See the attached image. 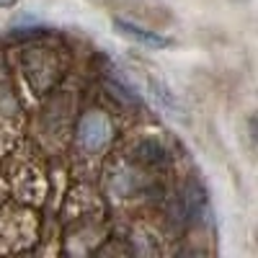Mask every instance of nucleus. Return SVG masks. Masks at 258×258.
<instances>
[{
	"mask_svg": "<svg viewBox=\"0 0 258 258\" xmlns=\"http://www.w3.org/2000/svg\"><path fill=\"white\" fill-rule=\"evenodd\" d=\"M8 235H13L11 253L26 250V245L36 238V214L24 207H6L0 212V250H3Z\"/></svg>",
	"mask_w": 258,
	"mask_h": 258,
	"instance_id": "nucleus-3",
	"label": "nucleus"
},
{
	"mask_svg": "<svg viewBox=\"0 0 258 258\" xmlns=\"http://www.w3.org/2000/svg\"><path fill=\"white\" fill-rule=\"evenodd\" d=\"M170 160H173V155L168 153V147L153 137H142L132 147V163L145 170H160V168L170 165Z\"/></svg>",
	"mask_w": 258,
	"mask_h": 258,
	"instance_id": "nucleus-4",
	"label": "nucleus"
},
{
	"mask_svg": "<svg viewBox=\"0 0 258 258\" xmlns=\"http://www.w3.org/2000/svg\"><path fill=\"white\" fill-rule=\"evenodd\" d=\"M114 140V121L103 109H88L83 111L75 132H73V145L80 158H96L101 155Z\"/></svg>",
	"mask_w": 258,
	"mask_h": 258,
	"instance_id": "nucleus-1",
	"label": "nucleus"
},
{
	"mask_svg": "<svg viewBox=\"0 0 258 258\" xmlns=\"http://www.w3.org/2000/svg\"><path fill=\"white\" fill-rule=\"evenodd\" d=\"M103 88L109 91L119 103H124V106H137V109H142V96L137 93V88H135V85L129 83L116 68L103 70Z\"/></svg>",
	"mask_w": 258,
	"mask_h": 258,
	"instance_id": "nucleus-6",
	"label": "nucleus"
},
{
	"mask_svg": "<svg viewBox=\"0 0 258 258\" xmlns=\"http://www.w3.org/2000/svg\"><path fill=\"white\" fill-rule=\"evenodd\" d=\"M150 88L155 91V96H158V98H160V101H163V103L168 106V109H173V111L178 109V101H176L173 96H170V91L165 88L163 83H158V80H150Z\"/></svg>",
	"mask_w": 258,
	"mask_h": 258,
	"instance_id": "nucleus-8",
	"label": "nucleus"
},
{
	"mask_svg": "<svg viewBox=\"0 0 258 258\" xmlns=\"http://www.w3.org/2000/svg\"><path fill=\"white\" fill-rule=\"evenodd\" d=\"M111 24H114V29H116L121 36L135 39V41H140V44H145V47H150V49H165V47L173 44V39H170V36H165V34H160V31H153V29H147V26H140V24H135V21H129V18L114 16Z\"/></svg>",
	"mask_w": 258,
	"mask_h": 258,
	"instance_id": "nucleus-5",
	"label": "nucleus"
},
{
	"mask_svg": "<svg viewBox=\"0 0 258 258\" xmlns=\"http://www.w3.org/2000/svg\"><path fill=\"white\" fill-rule=\"evenodd\" d=\"M18 0H0V8H13Z\"/></svg>",
	"mask_w": 258,
	"mask_h": 258,
	"instance_id": "nucleus-9",
	"label": "nucleus"
},
{
	"mask_svg": "<svg viewBox=\"0 0 258 258\" xmlns=\"http://www.w3.org/2000/svg\"><path fill=\"white\" fill-rule=\"evenodd\" d=\"M111 6H116V8L124 11V13H132V16L142 18V21H150V24H155V26L170 24L168 8L153 6V3H147V0H111Z\"/></svg>",
	"mask_w": 258,
	"mask_h": 258,
	"instance_id": "nucleus-7",
	"label": "nucleus"
},
{
	"mask_svg": "<svg viewBox=\"0 0 258 258\" xmlns=\"http://www.w3.org/2000/svg\"><path fill=\"white\" fill-rule=\"evenodd\" d=\"M21 70L29 78L31 88L44 96L54 80L62 75V64H59V54L54 49H47V47H31V49H24L21 54Z\"/></svg>",
	"mask_w": 258,
	"mask_h": 258,
	"instance_id": "nucleus-2",
	"label": "nucleus"
}]
</instances>
